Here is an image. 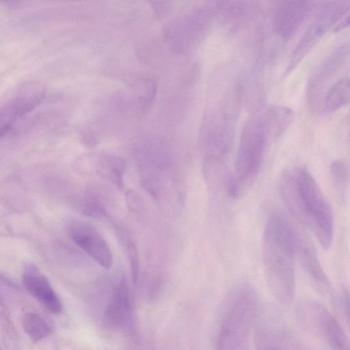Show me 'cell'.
Returning <instances> with one entry per match:
<instances>
[{"label": "cell", "instance_id": "cell-4", "mask_svg": "<svg viewBox=\"0 0 350 350\" xmlns=\"http://www.w3.org/2000/svg\"><path fill=\"white\" fill-rule=\"evenodd\" d=\"M260 110L252 116L241 133L234 162V174L229 177L226 190L239 198L257 176L262 165L269 138H273Z\"/></svg>", "mask_w": 350, "mask_h": 350}, {"label": "cell", "instance_id": "cell-19", "mask_svg": "<svg viewBox=\"0 0 350 350\" xmlns=\"http://www.w3.org/2000/svg\"><path fill=\"white\" fill-rule=\"evenodd\" d=\"M21 322L25 333L33 342L46 338L53 332L52 327L48 322L33 312H25L22 316Z\"/></svg>", "mask_w": 350, "mask_h": 350}, {"label": "cell", "instance_id": "cell-13", "mask_svg": "<svg viewBox=\"0 0 350 350\" xmlns=\"http://www.w3.org/2000/svg\"><path fill=\"white\" fill-rule=\"evenodd\" d=\"M285 329L269 316L262 317L256 327V350H295Z\"/></svg>", "mask_w": 350, "mask_h": 350}, {"label": "cell", "instance_id": "cell-20", "mask_svg": "<svg viewBox=\"0 0 350 350\" xmlns=\"http://www.w3.org/2000/svg\"><path fill=\"white\" fill-rule=\"evenodd\" d=\"M329 173L335 196L339 202L342 203L346 198L349 186L347 165L343 161H333L330 165Z\"/></svg>", "mask_w": 350, "mask_h": 350}, {"label": "cell", "instance_id": "cell-18", "mask_svg": "<svg viewBox=\"0 0 350 350\" xmlns=\"http://www.w3.org/2000/svg\"><path fill=\"white\" fill-rule=\"evenodd\" d=\"M350 103V79L338 80L329 88L323 100L327 113L336 111Z\"/></svg>", "mask_w": 350, "mask_h": 350}, {"label": "cell", "instance_id": "cell-12", "mask_svg": "<svg viewBox=\"0 0 350 350\" xmlns=\"http://www.w3.org/2000/svg\"><path fill=\"white\" fill-rule=\"evenodd\" d=\"M132 308L129 289L124 279L114 287L104 309L103 322L110 329H120L130 323Z\"/></svg>", "mask_w": 350, "mask_h": 350}, {"label": "cell", "instance_id": "cell-11", "mask_svg": "<svg viewBox=\"0 0 350 350\" xmlns=\"http://www.w3.org/2000/svg\"><path fill=\"white\" fill-rule=\"evenodd\" d=\"M25 288L46 309L54 314L63 311V304L47 278L34 265H27L23 272Z\"/></svg>", "mask_w": 350, "mask_h": 350}, {"label": "cell", "instance_id": "cell-1", "mask_svg": "<svg viewBox=\"0 0 350 350\" xmlns=\"http://www.w3.org/2000/svg\"><path fill=\"white\" fill-rule=\"evenodd\" d=\"M299 236L281 213L267 220L262 239L265 277L273 296L282 304L292 302L295 291L294 260Z\"/></svg>", "mask_w": 350, "mask_h": 350}, {"label": "cell", "instance_id": "cell-7", "mask_svg": "<svg viewBox=\"0 0 350 350\" xmlns=\"http://www.w3.org/2000/svg\"><path fill=\"white\" fill-rule=\"evenodd\" d=\"M44 85L38 81L21 84L5 95L0 108V131L3 137L10 133L16 120L33 110L43 100Z\"/></svg>", "mask_w": 350, "mask_h": 350}, {"label": "cell", "instance_id": "cell-14", "mask_svg": "<svg viewBox=\"0 0 350 350\" xmlns=\"http://www.w3.org/2000/svg\"><path fill=\"white\" fill-rule=\"evenodd\" d=\"M280 191L288 211L302 225L310 230L311 221L299 189L295 171L288 170L282 174Z\"/></svg>", "mask_w": 350, "mask_h": 350}, {"label": "cell", "instance_id": "cell-16", "mask_svg": "<svg viewBox=\"0 0 350 350\" xmlns=\"http://www.w3.org/2000/svg\"><path fill=\"white\" fill-rule=\"evenodd\" d=\"M333 26L321 16L317 15L314 21L302 36L293 51L286 69L291 72L316 46L321 38Z\"/></svg>", "mask_w": 350, "mask_h": 350}, {"label": "cell", "instance_id": "cell-22", "mask_svg": "<svg viewBox=\"0 0 350 350\" xmlns=\"http://www.w3.org/2000/svg\"><path fill=\"white\" fill-rule=\"evenodd\" d=\"M341 306L347 326L350 328V290L344 288L342 291Z\"/></svg>", "mask_w": 350, "mask_h": 350}, {"label": "cell", "instance_id": "cell-15", "mask_svg": "<svg viewBox=\"0 0 350 350\" xmlns=\"http://www.w3.org/2000/svg\"><path fill=\"white\" fill-rule=\"evenodd\" d=\"M296 256L315 289L322 295L327 294L330 290L329 279L312 247L300 237Z\"/></svg>", "mask_w": 350, "mask_h": 350}, {"label": "cell", "instance_id": "cell-5", "mask_svg": "<svg viewBox=\"0 0 350 350\" xmlns=\"http://www.w3.org/2000/svg\"><path fill=\"white\" fill-rule=\"evenodd\" d=\"M219 2L211 1L196 6L184 12L165 29L164 37L170 49L183 54L196 49L208 32Z\"/></svg>", "mask_w": 350, "mask_h": 350}, {"label": "cell", "instance_id": "cell-3", "mask_svg": "<svg viewBox=\"0 0 350 350\" xmlns=\"http://www.w3.org/2000/svg\"><path fill=\"white\" fill-rule=\"evenodd\" d=\"M144 182L156 198H167L170 208L183 200L182 183L174 153L166 141L148 137L139 147Z\"/></svg>", "mask_w": 350, "mask_h": 350}, {"label": "cell", "instance_id": "cell-9", "mask_svg": "<svg viewBox=\"0 0 350 350\" xmlns=\"http://www.w3.org/2000/svg\"><path fill=\"white\" fill-rule=\"evenodd\" d=\"M72 240L105 269L113 264V254L102 234L91 224L81 220L72 221L68 226Z\"/></svg>", "mask_w": 350, "mask_h": 350}, {"label": "cell", "instance_id": "cell-23", "mask_svg": "<svg viewBox=\"0 0 350 350\" xmlns=\"http://www.w3.org/2000/svg\"><path fill=\"white\" fill-rule=\"evenodd\" d=\"M349 26H350V12L342 20L340 21V23H338L334 27V29H333V30L335 32H338L348 27Z\"/></svg>", "mask_w": 350, "mask_h": 350}, {"label": "cell", "instance_id": "cell-17", "mask_svg": "<svg viewBox=\"0 0 350 350\" xmlns=\"http://www.w3.org/2000/svg\"><path fill=\"white\" fill-rule=\"evenodd\" d=\"M315 331L324 338L331 350H350V338L325 308L319 313Z\"/></svg>", "mask_w": 350, "mask_h": 350}, {"label": "cell", "instance_id": "cell-6", "mask_svg": "<svg viewBox=\"0 0 350 350\" xmlns=\"http://www.w3.org/2000/svg\"><path fill=\"white\" fill-rule=\"evenodd\" d=\"M299 189L311 221L310 230L324 250L330 247L334 234L333 211L327 200L310 172L295 170Z\"/></svg>", "mask_w": 350, "mask_h": 350}, {"label": "cell", "instance_id": "cell-8", "mask_svg": "<svg viewBox=\"0 0 350 350\" xmlns=\"http://www.w3.org/2000/svg\"><path fill=\"white\" fill-rule=\"evenodd\" d=\"M229 114L224 109L208 111L200 131L204 159L224 161L231 146L232 129Z\"/></svg>", "mask_w": 350, "mask_h": 350}, {"label": "cell", "instance_id": "cell-21", "mask_svg": "<svg viewBox=\"0 0 350 350\" xmlns=\"http://www.w3.org/2000/svg\"><path fill=\"white\" fill-rule=\"evenodd\" d=\"M98 172L113 183L120 185L125 164L124 161L115 155H103L98 158Z\"/></svg>", "mask_w": 350, "mask_h": 350}, {"label": "cell", "instance_id": "cell-10", "mask_svg": "<svg viewBox=\"0 0 350 350\" xmlns=\"http://www.w3.org/2000/svg\"><path fill=\"white\" fill-rule=\"evenodd\" d=\"M316 2L288 0L277 2L273 8L272 23L275 32L282 38H291L315 8Z\"/></svg>", "mask_w": 350, "mask_h": 350}, {"label": "cell", "instance_id": "cell-2", "mask_svg": "<svg viewBox=\"0 0 350 350\" xmlns=\"http://www.w3.org/2000/svg\"><path fill=\"white\" fill-rule=\"evenodd\" d=\"M258 309V294L252 285L243 282L234 286L223 304L215 350H248Z\"/></svg>", "mask_w": 350, "mask_h": 350}]
</instances>
